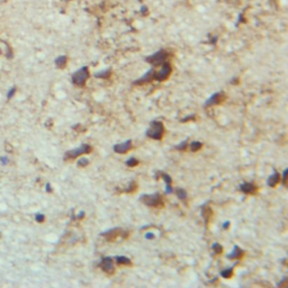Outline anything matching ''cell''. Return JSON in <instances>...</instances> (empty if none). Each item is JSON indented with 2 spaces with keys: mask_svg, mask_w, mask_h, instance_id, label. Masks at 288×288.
<instances>
[{
  "mask_svg": "<svg viewBox=\"0 0 288 288\" xmlns=\"http://www.w3.org/2000/svg\"><path fill=\"white\" fill-rule=\"evenodd\" d=\"M163 134H165V126L162 122H159V121L152 122L150 125V128L146 131V135L150 139H153L156 141H160L163 137Z\"/></svg>",
  "mask_w": 288,
  "mask_h": 288,
  "instance_id": "cell-2",
  "label": "cell"
},
{
  "mask_svg": "<svg viewBox=\"0 0 288 288\" xmlns=\"http://www.w3.org/2000/svg\"><path fill=\"white\" fill-rule=\"evenodd\" d=\"M211 215H212V209L209 206H203L202 207V216L205 221V224H208V221L211 218Z\"/></svg>",
  "mask_w": 288,
  "mask_h": 288,
  "instance_id": "cell-15",
  "label": "cell"
},
{
  "mask_svg": "<svg viewBox=\"0 0 288 288\" xmlns=\"http://www.w3.org/2000/svg\"><path fill=\"white\" fill-rule=\"evenodd\" d=\"M228 224H230V222H226V223H224V228H226V227H228Z\"/></svg>",
  "mask_w": 288,
  "mask_h": 288,
  "instance_id": "cell-33",
  "label": "cell"
},
{
  "mask_svg": "<svg viewBox=\"0 0 288 288\" xmlns=\"http://www.w3.org/2000/svg\"><path fill=\"white\" fill-rule=\"evenodd\" d=\"M279 182H280V173L279 172H275L274 175L270 176L269 179H268V186L271 187V188L276 187Z\"/></svg>",
  "mask_w": 288,
  "mask_h": 288,
  "instance_id": "cell-14",
  "label": "cell"
},
{
  "mask_svg": "<svg viewBox=\"0 0 288 288\" xmlns=\"http://www.w3.org/2000/svg\"><path fill=\"white\" fill-rule=\"evenodd\" d=\"M287 169H285L284 172H283V178H280V180L284 184V186H287Z\"/></svg>",
  "mask_w": 288,
  "mask_h": 288,
  "instance_id": "cell-25",
  "label": "cell"
},
{
  "mask_svg": "<svg viewBox=\"0 0 288 288\" xmlns=\"http://www.w3.org/2000/svg\"><path fill=\"white\" fill-rule=\"evenodd\" d=\"M15 91H16V88H11L9 93H8V98H11V97H12V95L15 93Z\"/></svg>",
  "mask_w": 288,
  "mask_h": 288,
  "instance_id": "cell-30",
  "label": "cell"
},
{
  "mask_svg": "<svg viewBox=\"0 0 288 288\" xmlns=\"http://www.w3.org/2000/svg\"><path fill=\"white\" fill-rule=\"evenodd\" d=\"M145 239L152 240V239H154V234H152V233H146V234H145Z\"/></svg>",
  "mask_w": 288,
  "mask_h": 288,
  "instance_id": "cell-29",
  "label": "cell"
},
{
  "mask_svg": "<svg viewBox=\"0 0 288 288\" xmlns=\"http://www.w3.org/2000/svg\"><path fill=\"white\" fill-rule=\"evenodd\" d=\"M46 189H47V191H51V187H50V185H49V184L46 185Z\"/></svg>",
  "mask_w": 288,
  "mask_h": 288,
  "instance_id": "cell-34",
  "label": "cell"
},
{
  "mask_svg": "<svg viewBox=\"0 0 288 288\" xmlns=\"http://www.w3.org/2000/svg\"><path fill=\"white\" fill-rule=\"evenodd\" d=\"M137 165H139V161H137V159H135V158H130V159L126 161V165H127V167H136Z\"/></svg>",
  "mask_w": 288,
  "mask_h": 288,
  "instance_id": "cell-22",
  "label": "cell"
},
{
  "mask_svg": "<svg viewBox=\"0 0 288 288\" xmlns=\"http://www.w3.org/2000/svg\"><path fill=\"white\" fill-rule=\"evenodd\" d=\"M136 187H137L136 184L132 181V182H131V185L126 188V190H125V191H127V193H132V191H134V189H136Z\"/></svg>",
  "mask_w": 288,
  "mask_h": 288,
  "instance_id": "cell-26",
  "label": "cell"
},
{
  "mask_svg": "<svg viewBox=\"0 0 288 288\" xmlns=\"http://www.w3.org/2000/svg\"><path fill=\"white\" fill-rule=\"evenodd\" d=\"M176 195L178 196V198H180V199H186L187 198V191L182 188H177Z\"/></svg>",
  "mask_w": 288,
  "mask_h": 288,
  "instance_id": "cell-20",
  "label": "cell"
},
{
  "mask_svg": "<svg viewBox=\"0 0 288 288\" xmlns=\"http://www.w3.org/2000/svg\"><path fill=\"white\" fill-rule=\"evenodd\" d=\"M35 218H36V221H37V222H43V221H44V215H42V214H37Z\"/></svg>",
  "mask_w": 288,
  "mask_h": 288,
  "instance_id": "cell-28",
  "label": "cell"
},
{
  "mask_svg": "<svg viewBox=\"0 0 288 288\" xmlns=\"http://www.w3.org/2000/svg\"><path fill=\"white\" fill-rule=\"evenodd\" d=\"M1 161H2V163H7V162H8V159H7V158H1Z\"/></svg>",
  "mask_w": 288,
  "mask_h": 288,
  "instance_id": "cell-32",
  "label": "cell"
},
{
  "mask_svg": "<svg viewBox=\"0 0 288 288\" xmlns=\"http://www.w3.org/2000/svg\"><path fill=\"white\" fill-rule=\"evenodd\" d=\"M107 241L109 242H114V241H117L119 239H126L128 237V232L124 231L122 228H118V227H115V228H112L109 231H106L101 234Z\"/></svg>",
  "mask_w": 288,
  "mask_h": 288,
  "instance_id": "cell-4",
  "label": "cell"
},
{
  "mask_svg": "<svg viewBox=\"0 0 288 288\" xmlns=\"http://www.w3.org/2000/svg\"><path fill=\"white\" fill-rule=\"evenodd\" d=\"M194 118H195V115H193V116H188L187 118H185V119H182L181 122H184V123H185V122H187V121H189V119H194Z\"/></svg>",
  "mask_w": 288,
  "mask_h": 288,
  "instance_id": "cell-31",
  "label": "cell"
},
{
  "mask_svg": "<svg viewBox=\"0 0 288 288\" xmlns=\"http://www.w3.org/2000/svg\"><path fill=\"white\" fill-rule=\"evenodd\" d=\"M91 151H93V147H91L89 144H82L81 146L77 147V149H74V150L68 151V152L65 153L64 159H65V160H72V159H75V158H78V156H80V155L88 154V153H90Z\"/></svg>",
  "mask_w": 288,
  "mask_h": 288,
  "instance_id": "cell-5",
  "label": "cell"
},
{
  "mask_svg": "<svg viewBox=\"0 0 288 288\" xmlns=\"http://www.w3.org/2000/svg\"><path fill=\"white\" fill-rule=\"evenodd\" d=\"M188 145H189V149H190L191 152H197L198 150L202 149L203 143H202V142H198V141H195V142H191V143L188 144Z\"/></svg>",
  "mask_w": 288,
  "mask_h": 288,
  "instance_id": "cell-19",
  "label": "cell"
},
{
  "mask_svg": "<svg viewBox=\"0 0 288 288\" xmlns=\"http://www.w3.org/2000/svg\"><path fill=\"white\" fill-rule=\"evenodd\" d=\"M67 61H68V59H67L65 55H60V56H58L55 59V65L58 68H64L65 64H67Z\"/></svg>",
  "mask_w": 288,
  "mask_h": 288,
  "instance_id": "cell-16",
  "label": "cell"
},
{
  "mask_svg": "<svg viewBox=\"0 0 288 288\" xmlns=\"http://www.w3.org/2000/svg\"><path fill=\"white\" fill-rule=\"evenodd\" d=\"M89 165V160H87V159H81V160L78 161V165L79 167H86V165Z\"/></svg>",
  "mask_w": 288,
  "mask_h": 288,
  "instance_id": "cell-27",
  "label": "cell"
},
{
  "mask_svg": "<svg viewBox=\"0 0 288 288\" xmlns=\"http://www.w3.org/2000/svg\"><path fill=\"white\" fill-rule=\"evenodd\" d=\"M155 70L154 69H151V70H149V71L146 72L144 75H142L140 79H137V80H135L134 81V84H137V86H141V84H144V83H147V82H151V81H153L155 79Z\"/></svg>",
  "mask_w": 288,
  "mask_h": 288,
  "instance_id": "cell-9",
  "label": "cell"
},
{
  "mask_svg": "<svg viewBox=\"0 0 288 288\" xmlns=\"http://www.w3.org/2000/svg\"><path fill=\"white\" fill-rule=\"evenodd\" d=\"M188 141L186 140V141H184V142H181V143H179L177 146H176V149L178 150V151H185L186 149H187V146H188Z\"/></svg>",
  "mask_w": 288,
  "mask_h": 288,
  "instance_id": "cell-23",
  "label": "cell"
},
{
  "mask_svg": "<svg viewBox=\"0 0 288 288\" xmlns=\"http://www.w3.org/2000/svg\"><path fill=\"white\" fill-rule=\"evenodd\" d=\"M171 71H172V69H171L170 63H168V62L162 63L161 70L159 72H155L154 80H156V81H165V80H167L169 78V75L171 74Z\"/></svg>",
  "mask_w": 288,
  "mask_h": 288,
  "instance_id": "cell-7",
  "label": "cell"
},
{
  "mask_svg": "<svg viewBox=\"0 0 288 288\" xmlns=\"http://www.w3.org/2000/svg\"><path fill=\"white\" fill-rule=\"evenodd\" d=\"M96 78H100V79H108L110 77V69H107V70H104V71L97 72L95 74Z\"/></svg>",
  "mask_w": 288,
  "mask_h": 288,
  "instance_id": "cell-18",
  "label": "cell"
},
{
  "mask_svg": "<svg viewBox=\"0 0 288 288\" xmlns=\"http://www.w3.org/2000/svg\"><path fill=\"white\" fill-rule=\"evenodd\" d=\"M132 146H133L132 141H131V140H127V141H125V142H123V143L115 144V145H114V147H113V150L116 152V153L124 154V153H126L127 151H130V150L132 149Z\"/></svg>",
  "mask_w": 288,
  "mask_h": 288,
  "instance_id": "cell-10",
  "label": "cell"
},
{
  "mask_svg": "<svg viewBox=\"0 0 288 288\" xmlns=\"http://www.w3.org/2000/svg\"><path fill=\"white\" fill-rule=\"evenodd\" d=\"M212 250L213 251H215V253H222L223 252V247L219 244V243H215V244H213V247H212Z\"/></svg>",
  "mask_w": 288,
  "mask_h": 288,
  "instance_id": "cell-24",
  "label": "cell"
},
{
  "mask_svg": "<svg viewBox=\"0 0 288 288\" xmlns=\"http://www.w3.org/2000/svg\"><path fill=\"white\" fill-rule=\"evenodd\" d=\"M99 266H100V268L103 269L105 272H107V274H112L114 271V261L112 258H109V257L103 258Z\"/></svg>",
  "mask_w": 288,
  "mask_h": 288,
  "instance_id": "cell-11",
  "label": "cell"
},
{
  "mask_svg": "<svg viewBox=\"0 0 288 288\" xmlns=\"http://www.w3.org/2000/svg\"><path fill=\"white\" fill-rule=\"evenodd\" d=\"M141 202L144 205L149 206V207H155V208H162L165 206V202L162 199V197L160 194L155 193V194H147V195L141 196Z\"/></svg>",
  "mask_w": 288,
  "mask_h": 288,
  "instance_id": "cell-1",
  "label": "cell"
},
{
  "mask_svg": "<svg viewBox=\"0 0 288 288\" xmlns=\"http://www.w3.org/2000/svg\"><path fill=\"white\" fill-rule=\"evenodd\" d=\"M240 189H241V191L242 193H244V194H256L258 190V187L254 184H252V182H244V184H242V185L240 186Z\"/></svg>",
  "mask_w": 288,
  "mask_h": 288,
  "instance_id": "cell-12",
  "label": "cell"
},
{
  "mask_svg": "<svg viewBox=\"0 0 288 288\" xmlns=\"http://www.w3.org/2000/svg\"><path fill=\"white\" fill-rule=\"evenodd\" d=\"M221 276L223 278H231L233 276V268H228V269H225L221 272Z\"/></svg>",
  "mask_w": 288,
  "mask_h": 288,
  "instance_id": "cell-21",
  "label": "cell"
},
{
  "mask_svg": "<svg viewBox=\"0 0 288 288\" xmlns=\"http://www.w3.org/2000/svg\"><path fill=\"white\" fill-rule=\"evenodd\" d=\"M243 254H244V251L242 249H240L237 245H235L234 249H233V251L230 254H227L226 257L227 259H231V260H237V259H241V258L243 257Z\"/></svg>",
  "mask_w": 288,
  "mask_h": 288,
  "instance_id": "cell-13",
  "label": "cell"
},
{
  "mask_svg": "<svg viewBox=\"0 0 288 288\" xmlns=\"http://www.w3.org/2000/svg\"><path fill=\"white\" fill-rule=\"evenodd\" d=\"M89 75H90V73H89L88 67H82V68H80L79 70H77L72 74V83L78 86V87H82V86L86 84V81L88 80Z\"/></svg>",
  "mask_w": 288,
  "mask_h": 288,
  "instance_id": "cell-3",
  "label": "cell"
},
{
  "mask_svg": "<svg viewBox=\"0 0 288 288\" xmlns=\"http://www.w3.org/2000/svg\"><path fill=\"white\" fill-rule=\"evenodd\" d=\"M225 95L223 93H216L214 95H212L205 103V107H211V106H216V105H219L221 103H223L225 100Z\"/></svg>",
  "mask_w": 288,
  "mask_h": 288,
  "instance_id": "cell-8",
  "label": "cell"
},
{
  "mask_svg": "<svg viewBox=\"0 0 288 288\" xmlns=\"http://www.w3.org/2000/svg\"><path fill=\"white\" fill-rule=\"evenodd\" d=\"M168 56H169L168 52L165 51V50H160V51L155 52L154 54L147 56L145 59V61L149 62L150 64H152L154 67H156V65H161L162 63H165V60L168 59Z\"/></svg>",
  "mask_w": 288,
  "mask_h": 288,
  "instance_id": "cell-6",
  "label": "cell"
},
{
  "mask_svg": "<svg viewBox=\"0 0 288 288\" xmlns=\"http://www.w3.org/2000/svg\"><path fill=\"white\" fill-rule=\"evenodd\" d=\"M115 260H116V262L118 263V265H124V266H130V265H132V262H131V259L127 257H123V256H119V257H116L115 258Z\"/></svg>",
  "mask_w": 288,
  "mask_h": 288,
  "instance_id": "cell-17",
  "label": "cell"
}]
</instances>
